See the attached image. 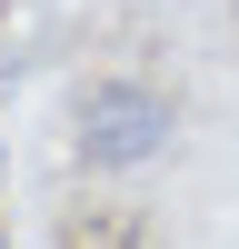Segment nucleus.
<instances>
[{
  "label": "nucleus",
  "mask_w": 239,
  "mask_h": 249,
  "mask_svg": "<svg viewBox=\"0 0 239 249\" xmlns=\"http://www.w3.org/2000/svg\"><path fill=\"white\" fill-rule=\"evenodd\" d=\"M0 249H10V230H0Z\"/></svg>",
  "instance_id": "nucleus-3"
},
{
  "label": "nucleus",
  "mask_w": 239,
  "mask_h": 249,
  "mask_svg": "<svg viewBox=\"0 0 239 249\" xmlns=\"http://www.w3.org/2000/svg\"><path fill=\"white\" fill-rule=\"evenodd\" d=\"M170 140H179V100L159 80L110 70V80H90L70 100V160L90 179H139L150 160H170Z\"/></svg>",
  "instance_id": "nucleus-1"
},
{
  "label": "nucleus",
  "mask_w": 239,
  "mask_h": 249,
  "mask_svg": "<svg viewBox=\"0 0 239 249\" xmlns=\"http://www.w3.org/2000/svg\"><path fill=\"white\" fill-rule=\"evenodd\" d=\"M0 190H10V150H0Z\"/></svg>",
  "instance_id": "nucleus-2"
}]
</instances>
